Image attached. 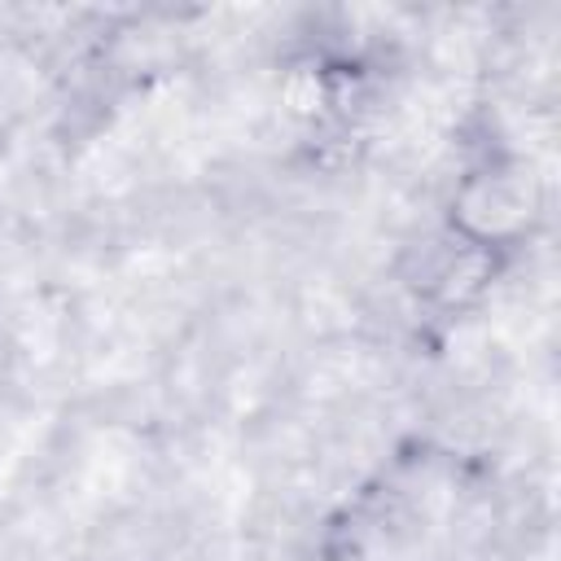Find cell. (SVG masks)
Here are the masks:
<instances>
[{
  "instance_id": "obj_1",
  "label": "cell",
  "mask_w": 561,
  "mask_h": 561,
  "mask_svg": "<svg viewBox=\"0 0 561 561\" xmlns=\"http://www.w3.org/2000/svg\"><path fill=\"white\" fill-rule=\"evenodd\" d=\"M539 215H543V193L535 171L526 167V158L504 149L465 167V175L447 197V232L500 259L526 245Z\"/></svg>"
},
{
  "instance_id": "obj_2",
  "label": "cell",
  "mask_w": 561,
  "mask_h": 561,
  "mask_svg": "<svg viewBox=\"0 0 561 561\" xmlns=\"http://www.w3.org/2000/svg\"><path fill=\"white\" fill-rule=\"evenodd\" d=\"M500 267H504L500 254L465 245V241H456L447 232L434 250H425L421 272L412 276V285H416V294L425 302H434L443 311H469V307H478L486 298V289L495 285Z\"/></svg>"
}]
</instances>
